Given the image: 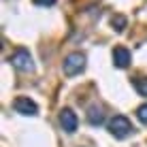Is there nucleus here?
I'll list each match as a JSON object with an SVG mask.
<instances>
[{"label": "nucleus", "mask_w": 147, "mask_h": 147, "mask_svg": "<svg viewBox=\"0 0 147 147\" xmlns=\"http://www.w3.org/2000/svg\"><path fill=\"white\" fill-rule=\"evenodd\" d=\"M85 62H88L85 53H81V51L68 53L66 58H64V62H62V70H64V75H66V77H75V75L83 73V70H85Z\"/></svg>", "instance_id": "obj_1"}, {"label": "nucleus", "mask_w": 147, "mask_h": 147, "mask_svg": "<svg viewBox=\"0 0 147 147\" xmlns=\"http://www.w3.org/2000/svg\"><path fill=\"white\" fill-rule=\"evenodd\" d=\"M107 128H109L111 136H115V139H126V136H130L132 130H134L132 121L126 117V115H115V117H111Z\"/></svg>", "instance_id": "obj_2"}, {"label": "nucleus", "mask_w": 147, "mask_h": 147, "mask_svg": "<svg viewBox=\"0 0 147 147\" xmlns=\"http://www.w3.org/2000/svg\"><path fill=\"white\" fill-rule=\"evenodd\" d=\"M9 62L13 64V68H17L19 73H32L34 70V60L32 55H30L28 49H15L11 53V58H9Z\"/></svg>", "instance_id": "obj_3"}, {"label": "nucleus", "mask_w": 147, "mask_h": 147, "mask_svg": "<svg viewBox=\"0 0 147 147\" xmlns=\"http://www.w3.org/2000/svg\"><path fill=\"white\" fill-rule=\"evenodd\" d=\"M13 109L22 115H36L38 113V105L32 98H28V96H17L13 100Z\"/></svg>", "instance_id": "obj_4"}, {"label": "nucleus", "mask_w": 147, "mask_h": 147, "mask_svg": "<svg viewBox=\"0 0 147 147\" xmlns=\"http://www.w3.org/2000/svg\"><path fill=\"white\" fill-rule=\"evenodd\" d=\"M60 126H62V130L64 132H68V134H73L75 130H77V126H79V119H77V113H75L73 109H62L60 111Z\"/></svg>", "instance_id": "obj_5"}, {"label": "nucleus", "mask_w": 147, "mask_h": 147, "mask_svg": "<svg viewBox=\"0 0 147 147\" xmlns=\"http://www.w3.org/2000/svg\"><path fill=\"white\" fill-rule=\"evenodd\" d=\"M113 66L115 68H128L130 66V51L126 47L113 49Z\"/></svg>", "instance_id": "obj_6"}, {"label": "nucleus", "mask_w": 147, "mask_h": 147, "mask_svg": "<svg viewBox=\"0 0 147 147\" xmlns=\"http://www.w3.org/2000/svg\"><path fill=\"white\" fill-rule=\"evenodd\" d=\"M88 121L92 126H102L105 124V109L100 105H92L88 109Z\"/></svg>", "instance_id": "obj_7"}, {"label": "nucleus", "mask_w": 147, "mask_h": 147, "mask_svg": "<svg viewBox=\"0 0 147 147\" xmlns=\"http://www.w3.org/2000/svg\"><path fill=\"white\" fill-rule=\"evenodd\" d=\"M132 88L136 90L139 96H145L147 98V77H134L132 79Z\"/></svg>", "instance_id": "obj_8"}, {"label": "nucleus", "mask_w": 147, "mask_h": 147, "mask_svg": "<svg viewBox=\"0 0 147 147\" xmlns=\"http://www.w3.org/2000/svg\"><path fill=\"white\" fill-rule=\"evenodd\" d=\"M126 24H128V19H126L124 15H113V17H111V26H113V30H117V32H124Z\"/></svg>", "instance_id": "obj_9"}, {"label": "nucleus", "mask_w": 147, "mask_h": 147, "mask_svg": "<svg viewBox=\"0 0 147 147\" xmlns=\"http://www.w3.org/2000/svg\"><path fill=\"white\" fill-rule=\"evenodd\" d=\"M136 117H139L141 124H147V102L141 105V107L136 109Z\"/></svg>", "instance_id": "obj_10"}, {"label": "nucleus", "mask_w": 147, "mask_h": 147, "mask_svg": "<svg viewBox=\"0 0 147 147\" xmlns=\"http://www.w3.org/2000/svg\"><path fill=\"white\" fill-rule=\"evenodd\" d=\"M34 4H38V7H53L58 0H32Z\"/></svg>", "instance_id": "obj_11"}]
</instances>
